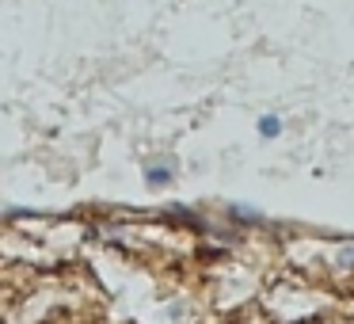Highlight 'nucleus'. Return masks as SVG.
<instances>
[{
  "instance_id": "f257e3e1",
  "label": "nucleus",
  "mask_w": 354,
  "mask_h": 324,
  "mask_svg": "<svg viewBox=\"0 0 354 324\" xmlns=\"http://www.w3.org/2000/svg\"><path fill=\"white\" fill-rule=\"evenodd\" d=\"M278 130H282V123H278V118H270V115L259 118V134H263V138H274Z\"/></svg>"
},
{
  "instance_id": "f03ea898",
  "label": "nucleus",
  "mask_w": 354,
  "mask_h": 324,
  "mask_svg": "<svg viewBox=\"0 0 354 324\" xmlns=\"http://www.w3.org/2000/svg\"><path fill=\"white\" fill-rule=\"evenodd\" d=\"M168 179H171V168H156V172H149V183H156V187L168 183Z\"/></svg>"
}]
</instances>
